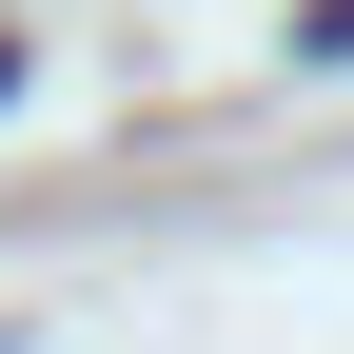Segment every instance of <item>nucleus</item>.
Returning a JSON list of instances; mask_svg holds the SVG:
<instances>
[{"instance_id":"1","label":"nucleus","mask_w":354,"mask_h":354,"mask_svg":"<svg viewBox=\"0 0 354 354\" xmlns=\"http://www.w3.org/2000/svg\"><path fill=\"white\" fill-rule=\"evenodd\" d=\"M0 99H20V59H0Z\"/></svg>"}]
</instances>
